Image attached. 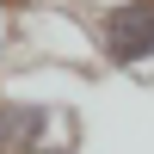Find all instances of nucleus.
<instances>
[{
	"label": "nucleus",
	"instance_id": "nucleus-1",
	"mask_svg": "<svg viewBox=\"0 0 154 154\" xmlns=\"http://www.w3.org/2000/svg\"><path fill=\"white\" fill-rule=\"evenodd\" d=\"M93 37V62L130 80H154V0H74Z\"/></svg>",
	"mask_w": 154,
	"mask_h": 154
},
{
	"label": "nucleus",
	"instance_id": "nucleus-2",
	"mask_svg": "<svg viewBox=\"0 0 154 154\" xmlns=\"http://www.w3.org/2000/svg\"><path fill=\"white\" fill-rule=\"evenodd\" d=\"M56 136H74V111L31 93H0V154H31Z\"/></svg>",
	"mask_w": 154,
	"mask_h": 154
},
{
	"label": "nucleus",
	"instance_id": "nucleus-3",
	"mask_svg": "<svg viewBox=\"0 0 154 154\" xmlns=\"http://www.w3.org/2000/svg\"><path fill=\"white\" fill-rule=\"evenodd\" d=\"M31 154H80V142H74V136H56V142H43V148H31Z\"/></svg>",
	"mask_w": 154,
	"mask_h": 154
}]
</instances>
